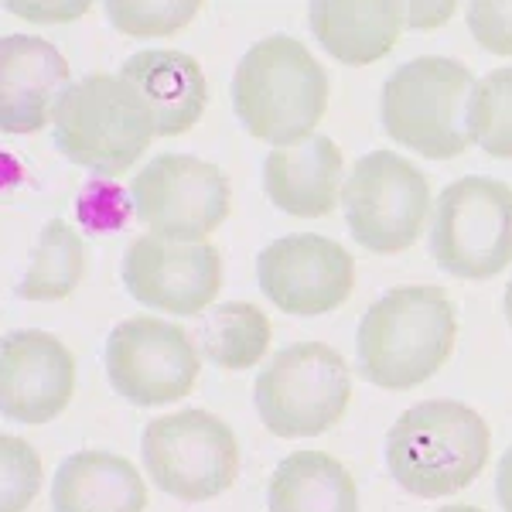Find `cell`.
Instances as JSON below:
<instances>
[{"instance_id":"cell-8","label":"cell","mask_w":512,"mask_h":512,"mask_svg":"<svg viewBox=\"0 0 512 512\" xmlns=\"http://www.w3.org/2000/svg\"><path fill=\"white\" fill-rule=\"evenodd\" d=\"M140 454L154 485L181 502H209L239 478L236 434L209 410H178L151 420Z\"/></svg>"},{"instance_id":"cell-10","label":"cell","mask_w":512,"mask_h":512,"mask_svg":"<svg viewBox=\"0 0 512 512\" xmlns=\"http://www.w3.org/2000/svg\"><path fill=\"white\" fill-rule=\"evenodd\" d=\"M130 198L154 236L202 243L229 216V178L192 154H161L134 178Z\"/></svg>"},{"instance_id":"cell-3","label":"cell","mask_w":512,"mask_h":512,"mask_svg":"<svg viewBox=\"0 0 512 512\" xmlns=\"http://www.w3.org/2000/svg\"><path fill=\"white\" fill-rule=\"evenodd\" d=\"M489 444L482 414L454 400H427L390 427L386 468L417 499H441L482 475Z\"/></svg>"},{"instance_id":"cell-21","label":"cell","mask_w":512,"mask_h":512,"mask_svg":"<svg viewBox=\"0 0 512 512\" xmlns=\"http://www.w3.org/2000/svg\"><path fill=\"white\" fill-rule=\"evenodd\" d=\"M86 274V246L82 236L65 219H52L41 229L28 270L18 280V297L24 301H62L79 287Z\"/></svg>"},{"instance_id":"cell-29","label":"cell","mask_w":512,"mask_h":512,"mask_svg":"<svg viewBox=\"0 0 512 512\" xmlns=\"http://www.w3.org/2000/svg\"><path fill=\"white\" fill-rule=\"evenodd\" d=\"M495 492H499L502 509L512 512V448L502 454V461H499V475H495Z\"/></svg>"},{"instance_id":"cell-24","label":"cell","mask_w":512,"mask_h":512,"mask_svg":"<svg viewBox=\"0 0 512 512\" xmlns=\"http://www.w3.org/2000/svg\"><path fill=\"white\" fill-rule=\"evenodd\" d=\"M106 14H110L113 28L123 31V35L134 38H154V35H171V31L185 28L188 21L198 14L195 0H110L106 4Z\"/></svg>"},{"instance_id":"cell-11","label":"cell","mask_w":512,"mask_h":512,"mask_svg":"<svg viewBox=\"0 0 512 512\" xmlns=\"http://www.w3.org/2000/svg\"><path fill=\"white\" fill-rule=\"evenodd\" d=\"M106 376L134 407L175 403L195 390L198 352L185 328L158 318H127L106 338Z\"/></svg>"},{"instance_id":"cell-12","label":"cell","mask_w":512,"mask_h":512,"mask_svg":"<svg viewBox=\"0 0 512 512\" xmlns=\"http://www.w3.org/2000/svg\"><path fill=\"white\" fill-rule=\"evenodd\" d=\"M263 294L287 315L315 318L349 301L355 263L345 246L318 233L280 236L256 256Z\"/></svg>"},{"instance_id":"cell-9","label":"cell","mask_w":512,"mask_h":512,"mask_svg":"<svg viewBox=\"0 0 512 512\" xmlns=\"http://www.w3.org/2000/svg\"><path fill=\"white\" fill-rule=\"evenodd\" d=\"M345 222L355 243L373 253H400L417 243L431 212V185L393 151H373L355 161L342 185Z\"/></svg>"},{"instance_id":"cell-23","label":"cell","mask_w":512,"mask_h":512,"mask_svg":"<svg viewBox=\"0 0 512 512\" xmlns=\"http://www.w3.org/2000/svg\"><path fill=\"white\" fill-rule=\"evenodd\" d=\"M468 134L489 158H512V69H495L475 86Z\"/></svg>"},{"instance_id":"cell-20","label":"cell","mask_w":512,"mask_h":512,"mask_svg":"<svg viewBox=\"0 0 512 512\" xmlns=\"http://www.w3.org/2000/svg\"><path fill=\"white\" fill-rule=\"evenodd\" d=\"M270 512H359V492L332 454L294 451L267 485Z\"/></svg>"},{"instance_id":"cell-28","label":"cell","mask_w":512,"mask_h":512,"mask_svg":"<svg viewBox=\"0 0 512 512\" xmlns=\"http://www.w3.org/2000/svg\"><path fill=\"white\" fill-rule=\"evenodd\" d=\"M454 4H407V24L414 28H434V24H444L451 18Z\"/></svg>"},{"instance_id":"cell-18","label":"cell","mask_w":512,"mask_h":512,"mask_svg":"<svg viewBox=\"0 0 512 512\" xmlns=\"http://www.w3.org/2000/svg\"><path fill=\"white\" fill-rule=\"evenodd\" d=\"M308 21L321 48L345 65H369L393 52L407 24V4L396 0H315Z\"/></svg>"},{"instance_id":"cell-14","label":"cell","mask_w":512,"mask_h":512,"mask_svg":"<svg viewBox=\"0 0 512 512\" xmlns=\"http://www.w3.org/2000/svg\"><path fill=\"white\" fill-rule=\"evenodd\" d=\"M76 393V359L62 338L21 328L0 345V410L18 424H48Z\"/></svg>"},{"instance_id":"cell-5","label":"cell","mask_w":512,"mask_h":512,"mask_svg":"<svg viewBox=\"0 0 512 512\" xmlns=\"http://www.w3.org/2000/svg\"><path fill=\"white\" fill-rule=\"evenodd\" d=\"M52 123L62 158L103 178L123 175L158 137L151 110L120 76L72 82Z\"/></svg>"},{"instance_id":"cell-15","label":"cell","mask_w":512,"mask_h":512,"mask_svg":"<svg viewBox=\"0 0 512 512\" xmlns=\"http://www.w3.org/2000/svg\"><path fill=\"white\" fill-rule=\"evenodd\" d=\"M69 62L35 35L0 38V130L38 134L69 93Z\"/></svg>"},{"instance_id":"cell-2","label":"cell","mask_w":512,"mask_h":512,"mask_svg":"<svg viewBox=\"0 0 512 512\" xmlns=\"http://www.w3.org/2000/svg\"><path fill=\"white\" fill-rule=\"evenodd\" d=\"M236 117L256 140L291 147L311 137L328 106V72L301 41L270 35L239 59Z\"/></svg>"},{"instance_id":"cell-16","label":"cell","mask_w":512,"mask_h":512,"mask_svg":"<svg viewBox=\"0 0 512 512\" xmlns=\"http://www.w3.org/2000/svg\"><path fill=\"white\" fill-rule=\"evenodd\" d=\"M120 79L144 99L158 137H178L192 130L209 103L202 65L185 52H168V48L137 52L120 65Z\"/></svg>"},{"instance_id":"cell-30","label":"cell","mask_w":512,"mask_h":512,"mask_svg":"<svg viewBox=\"0 0 512 512\" xmlns=\"http://www.w3.org/2000/svg\"><path fill=\"white\" fill-rule=\"evenodd\" d=\"M437 512H482V509H475V506H444V509H437Z\"/></svg>"},{"instance_id":"cell-1","label":"cell","mask_w":512,"mask_h":512,"mask_svg":"<svg viewBox=\"0 0 512 512\" xmlns=\"http://www.w3.org/2000/svg\"><path fill=\"white\" fill-rule=\"evenodd\" d=\"M458 311L441 287L407 284L386 291L362 315L355 335L359 369L383 390H410L448 362Z\"/></svg>"},{"instance_id":"cell-4","label":"cell","mask_w":512,"mask_h":512,"mask_svg":"<svg viewBox=\"0 0 512 512\" xmlns=\"http://www.w3.org/2000/svg\"><path fill=\"white\" fill-rule=\"evenodd\" d=\"M475 76L468 65L444 55H420L403 62L386 79L379 99V120L396 144L434 161L465 154L468 106H472Z\"/></svg>"},{"instance_id":"cell-27","label":"cell","mask_w":512,"mask_h":512,"mask_svg":"<svg viewBox=\"0 0 512 512\" xmlns=\"http://www.w3.org/2000/svg\"><path fill=\"white\" fill-rule=\"evenodd\" d=\"M7 11L35 21H76L89 11V4H7Z\"/></svg>"},{"instance_id":"cell-13","label":"cell","mask_w":512,"mask_h":512,"mask_svg":"<svg viewBox=\"0 0 512 512\" xmlns=\"http://www.w3.org/2000/svg\"><path fill=\"white\" fill-rule=\"evenodd\" d=\"M123 284L147 308L202 315L222 287V256L212 243H178L147 233L123 253Z\"/></svg>"},{"instance_id":"cell-17","label":"cell","mask_w":512,"mask_h":512,"mask_svg":"<svg viewBox=\"0 0 512 512\" xmlns=\"http://www.w3.org/2000/svg\"><path fill=\"white\" fill-rule=\"evenodd\" d=\"M338 185H342V151L332 137L311 134L301 144L274 147L263 164L267 198L287 216H328L338 202Z\"/></svg>"},{"instance_id":"cell-19","label":"cell","mask_w":512,"mask_h":512,"mask_svg":"<svg viewBox=\"0 0 512 512\" xmlns=\"http://www.w3.org/2000/svg\"><path fill=\"white\" fill-rule=\"evenodd\" d=\"M144 506V478L120 454L79 451L55 472L52 512H144Z\"/></svg>"},{"instance_id":"cell-26","label":"cell","mask_w":512,"mask_h":512,"mask_svg":"<svg viewBox=\"0 0 512 512\" xmlns=\"http://www.w3.org/2000/svg\"><path fill=\"white\" fill-rule=\"evenodd\" d=\"M468 28L475 41L495 55H512V0H475L468 4Z\"/></svg>"},{"instance_id":"cell-22","label":"cell","mask_w":512,"mask_h":512,"mask_svg":"<svg viewBox=\"0 0 512 512\" xmlns=\"http://www.w3.org/2000/svg\"><path fill=\"white\" fill-rule=\"evenodd\" d=\"M198 342L212 366L250 369L270 349V321L250 301H226L198 325Z\"/></svg>"},{"instance_id":"cell-31","label":"cell","mask_w":512,"mask_h":512,"mask_svg":"<svg viewBox=\"0 0 512 512\" xmlns=\"http://www.w3.org/2000/svg\"><path fill=\"white\" fill-rule=\"evenodd\" d=\"M506 318H509V325H512V280H509V287H506Z\"/></svg>"},{"instance_id":"cell-7","label":"cell","mask_w":512,"mask_h":512,"mask_svg":"<svg viewBox=\"0 0 512 512\" xmlns=\"http://www.w3.org/2000/svg\"><path fill=\"white\" fill-rule=\"evenodd\" d=\"M431 253L451 277L502 274L512 263V188L482 175L444 188L431 219Z\"/></svg>"},{"instance_id":"cell-25","label":"cell","mask_w":512,"mask_h":512,"mask_svg":"<svg viewBox=\"0 0 512 512\" xmlns=\"http://www.w3.org/2000/svg\"><path fill=\"white\" fill-rule=\"evenodd\" d=\"M0 482H4V502L0 512H24L41 485V461L35 448L21 437H0Z\"/></svg>"},{"instance_id":"cell-6","label":"cell","mask_w":512,"mask_h":512,"mask_svg":"<svg viewBox=\"0 0 512 512\" xmlns=\"http://www.w3.org/2000/svg\"><path fill=\"white\" fill-rule=\"evenodd\" d=\"M352 396L345 359L325 342H297L256 376L253 403L277 437H315L342 420Z\"/></svg>"}]
</instances>
